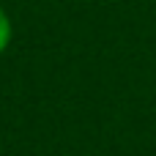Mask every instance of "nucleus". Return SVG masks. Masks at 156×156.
<instances>
[{
    "mask_svg": "<svg viewBox=\"0 0 156 156\" xmlns=\"http://www.w3.org/2000/svg\"><path fill=\"white\" fill-rule=\"evenodd\" d=\"M8 44H11V19H8V14L3 11V5H0V55L5 52Z\"/></svg>",
    "mask_w": 156,
    "mask_h": 156,
    "instance_id": "obj_1",
    "label": "nucleus"
}]
</instances>
